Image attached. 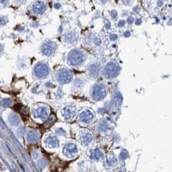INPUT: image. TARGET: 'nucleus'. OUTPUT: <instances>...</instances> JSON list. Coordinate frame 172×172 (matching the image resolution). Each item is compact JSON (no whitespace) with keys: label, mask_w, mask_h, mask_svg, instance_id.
<instances>
[{"label":"nucleus","mask_w":172,"mask_h":172,"mask_svg":"<svg viewBox=\"0 0 172 172\" xmlns=\"http://www.w3.org/2000/svg\"><path fill=\"white\" fill-rule=\"evenodd\" d=\"M57 48V45L55 42L48 41L45 42V43L43 45L41 50L42 52L43 53L44 55L47 56H50L55 53Z\"/></svg>","instance_id":"nucleus-5"},{"label":"nucleus","mask_w":172,"mask_h":172,"mask_svg":"<svg viewBox=\"0 0 172 172\" xmlns=\"http://www.w3.org/2000/svg\"><path fill=\"white\" fill-rule=\"evenodd\" d=\"M35 115L42 120H45L48 115V112L45 107H39L35 111Z\"/></svg>","instance_id":"nucleus-14"},{"label":"nucleus","mask_w":172,"mask_h":172,"mask_svg":"<svg viewBox=\"0 0 172 172\" xmlns=\"http://www.w3.org/2000/svg\"><path fill=\"white\" fill-rule=\"evenodd\" d=\"M158 5H159V6H161V5H163V2H158Z\"/></svg>","instance_id":"nucleus-38"},{"label":"nucleus","mask_w":172,"mask_h":172,"mask_svg":"<svg viewBox=\"0 0 172 172\" xmlns=\"http://www.w3.org/2000/svg\"><path fill=\"white\" fill-rule=\"evenodd\" d=\"M108 128V126L107 122H102L99 125V130L101 132H107Z\"/></svg>","instance_id":"nucleus-21"},{"label":"nucleus","mask_w":172,"mask_h":172,"mask_svg":"<svg viewBox=\"0 0 172 172\" xmlns=\"http://www.w3.org/2000/svg\"><path fill=\"white\" fill-rule=\"evenodd\" d=\"M110 26H111V24H110V23L109 22H108V23L105 24V27H106V28H107V29L110 28Z\"/></svg>","instance_id":"nucleus-37"},{"label":"nucleus","mask_w":172,"mask_h":172,"mask_svg":"<svg viewBox=\"0 0 172 172\" xmlns=\"http://www.w3.org/2000/svg\"><path fill=\"white\" fill-rule=\"evenodd\" d=\"M84 61V55L79 50H72L68 56V62L72 66L80 65Z\"/></svg>","instance_id":"nucleus-1"},{"label":"nucleus","mask_w":172,"mask_h":172,"mask_svg":"<svg viewBox=\"0 0 172 172\" xmlns=\"http://www.w3.org/2000/svg\"><path fill=\"white\" fill-rule=\"evenodd\" d=\"M47 164V163L45 160H43V159H41L39 161V166H40V168H44L45 166H46Z\"/></svg>","instance_id":"nucleus-27"},{"label":"nucleus","mask_w":172,"mask_h":172,"mask_svg":"<svg viewBox=\"0 0 172 172\" xmlns=\"http://www.w3.org/2000/svg\"><path fill=\"white\" fill-rule=\"evenodd\" d=\"M125 24V21H124V20H121V21H120L119 22V23H118V26L119 27H123L124 25Z\"/></svg>","instance_id":"nucleus-32"},{"label":"nucleus","mask_w":172,"mask_h":172,"mask_svg":"<svg viewBox=\"0 0 172 172\" xmlns=\"http://www.w3.org/2000/svg\"><path fill=\"white\" fill-rule=\"evenodd\" d=\"M79 121L83 123L88 124L94 119V115L89 110H84L80 113L79 116Z\"/></svg>","instance_id":"nucleus-8"},{"label":"nucleus","mask_w":172,"mask_h":172,"mask_svg":"<svg viewBox=\"0 0 172 172\" xmlns=\"http://www.w3.org/2000/svg\"><path fill=\"white\" fill-rule=\"evenodd\" d=\"M103 157V152L99 149H94L90 151V157L94 161H99Z\"/></svg>","instance_id":"nucleus-15"},{"label":"nucleus","mask_w":172,"mask_h":172,"mask_svg":"<svg viewBox=\"0 0 172 172\" xmlns=\"http://www.w3.org/2000/svg\"><path fill=\"white\" fill-rule=\"evenodd\" d=\"M114 161H115V159L114 157H109L107 158V164L108 165V166H111L114 163Z\"/></svg>","instance_id":"nucleus-25"},{"label":"nucleus","mask_w":172,"mask_h":172,"mask_svg":"<svg viewBox=\"0 0 172 172\" xmlns=\"http://www.w3.org/2000/svg\"><path fill=\"white\" fill-rule=\"evenodd\" d=\"M56 120V117L55 115L52 114L50 117H49L47 121V122L45 123L44 126L45 128H48V127H50Z\"/></svg>","instance_id":"nucleus-18"},{"label":"nucleus","mask_w":172,"mask_h":172,"mask_svg":"<svg viewBox=\"0 0 172 172\" xmlns=\"http://www.w3.org/2000/svg\"><path fill=\"white\" fill-rule=\"evenodd\" d=\"M39 139V134L36 131H30L27 134L28 142L32 144H36Z\"/></svg>","instance_id":"nucleus-13"},{"label":"nucleus","mask_w":172,"mask_h":172,"mask_svg":"<svg viewBox=\"0 0 172 172\" xmlns=\"http://www.w3.org/2000/svg\"><path fill=\"white\" fill-rule=\"evenodd\" d=\"M133 21H134V19H133V17H129L127 19V22L129 24H132L133 22Z\"/></svg>","instance_id":"nucleus-31"},{"label":"nucleus","mask_w":172,"mask_h":172,"mask_svg":"<svg viewBox=\"0 0 172 172\" xmlns=\"http://www.w3.org/2000/svg\"><path fill=\"white\" fill-rule=\"evenodd\" d=\"M110 40H112V41H115V40L118 39V36L115 35V34H112V35L110 36Z\"/></svg>","instance_id":"nucleus-30"},{"label":"nucleus","mask_w":172,"mask_h":172,"mask_svg":"<svg viewBox=\"0 0 172 172\" xmlns=\"http://www.w3.org/2000/svg\"><path fill=\"white\" fill-rule=\"evenodd\" d=\"M50 72L48 66L44 63H39L37 64L34 68L35 75L39 78H44L47 77Z\"/></svg>","instance_id":"nucleus-4"},{"label":"nucleus","mask_w":172,"mask_h":172,"mask_svg":"<svg viewBox=\"0 0 172 172\" xmlns=\"http://www.w3.org/2000/svg\"><path fill=\"white\" fill-rule=\"evenodd\" d=\"M47 9L46 4L42 1H36L30 6V10L35 15H42Z\"/></svg>","instance_id":"nucleus-7"},{"label":"nucleus","mask_w":172,"mask_h":172,"mask_svg":"<svg viewBox=\"0 0 172 172\" xmlns=\"http://www.w3.org/2000/svg\"><path fill=\"white\" fill-rule=\"evenodd\" d=\"M124 36H125V37H126V38H128V37H129V36H130V32H129V31H126V32L125 33Z\"/></svg>","instance_id":"nucleus-36"},{"label":"nucleus","mask_w":172,"mask_h":172,"mask_svg":"<svg viewBox=\"0 0 172 172\" xmlns=\"http://www.w3.org/2000/svg\"><path fill=\"white\" fill-rule=\"evenodd\" d=\"M56 132V133L58 135H59V136H65L66 135V132L61 128H58Z\"/></svg>","instance_id":"nucleus-24"},{"label":"nucleus","mask_w":172,"mask_h":172,"mask_svg":"<svg viewBox=\"0 0 172 172\" xmlns=\"http://www.w3.org/2000/svg\"><path fill=\"white\" fill-rule=\"evenodd\" d=\"M100 67L98 65H93L90 66L89 68V72H90V75L93 76H96L98 75L99 72Z\"/></svg>","instance_id":"nucleus-17"},{"label":"nucleus","mask_w":172,"mask_h":172,"mask_svg":"<svg viewBox=\"0 0 172 172\" xmlns=\"http://www.w3.org/2000/svg\"><path fill=\"white\" fill-rule=\"evenodd\" d=\"M9 122L10 124L13 126H17L20 123V118L17 115L14 114H11L9 116Z\"/></svg>","instance_id":"nucleus-16"},{"label":"nucleus","mask_w":172,"mask_h":172,"mask_svg":"<svg viewBox=\"0 0 172 172\" xmlns=\"http://www.w3.org/2000/svg\"><path fill=\"white\" fill-rule=\"evenodd\" d=\"M76 36L73 34H68L65 36V39L69 43H73L76 41Z\"/></svg>","instance_id":"nucleus-19"},{"label":"nucleus","mask_w":172,"mask_h":172,"mask_svg":"<svg viewBox=\"0 0 172 172\" xmlns=\"http://www.w3.org/2000/svg\"><path fill=\"white\" fill-rule=\"evenodd\" d=\"M128 157V153L126 151H122L121 153V154H120V159H121V160H125V159H126Z\"/></svg>","instance_id":"nucleus-26"},{"label":"nucleus","mask_w":172,"mask_h":172,"mask_svg":"<svg viewBox=\"0 0 172 172\" xmlns=\"http://www.w3.org/2000/svg\"><path fill=\"white\" fill-rule=\"evenodd\" d=\"M141 23H142V20H141V19H137L136 21V24L137 25H139V24H141Z\"/></svg>","instance_id":"nucleus-34"},{"label":"nucleus","mask_w":172,"mask_h":172,"mask_svg":"<svg viewBox=\"0 0 172 172\" xmlns=\"http://www.w3.org/2000/svg\"><path fill=\"white\" fill-rule=\"evenodd\" d=\"M77 152V147L73 144H68L63 148V153L67 157H73Z\"/></svg>","instance_id":"nucleus-10"},{"label":"nucleus","mask_w":172,"mask_h":172,"mask_svg":"<svg viewBox=\"0 0 172 172\" xmlns=\"http://www.w3.org/2000/svg\"><path fill=\"white\" fill-rule=\"evenodd\" d=\"M131 1H132V0H122V2H123V3L125 5H128V4L130 3Z\"/></svg>","instance_id":"nucleus-33"},{"label":"nucleus","mask_w":172,"mask_h":172,"mask_svg":"<svg viewBox=\"0 0 172 172\" xmlns=\"http://www.w3.org/2000/svg\"><path fill=\"white\" fill-rule=\"evenodd\" d=\"M107 88L103 84H96L92 89V98L97 101L103 99L107 94Z\"/></svg>","instance_id":"nucleus-2"},{"label":"nucleus","mask_w":172,"mask_h":172,"mask_svg":"<svg viewBox=\"0 0 172 172\" xmlns=\"http://www.w3.org/2000/svg\"><path fill=\"white\" fill-rule=\"evenodd\" d=\"M61 7V5L60 3H56L54 5V8L56 9H59Z\"/></svg>","instance_id":"nucleus-35"},{"label":"nucleus","mask_w":172,"mask_h":172,"mask_svg":"<svg viewBox=\"0 0 172 172\" xmlns=\"http://www.w3.org/2000/svg\"><path fill=\"white\" fill-rule=\"evenodd\" d=\"M9 5V0H0V7L3 9L7 7Z\"/></svg>","instance_id":"nucleus-23"},{"label":"nucleus","mask_w":172,"mask_h":172,"mask_svg":"<svg viewBox=\"0 0 172 172\" xmlns=\"http://www.w3.org/2000/svg\"><path fill=\"white\" fill-rule=\"evenodd\" d=\"M15 108L17 110V111H19L20 113H21L23 114L27 115L28 114V110L25 107L20 105V104H19V105H17L16 107H15Z\"/></svg>","instance_id":"nucleus-20"},{"label":"nucleus","mask_w":172,"mask_h":172,"mask_svg":"<svg viewBox=\"0 0 172 172\" xmlns=\"http://www.w3.org/2000/svg\"><path fill=\"white\" fill-rule=\"evenodd\" d=\"M110 15H111L112 17L114 20H116L117 18H118V12H117V11H115V10H113L110 12Z\"/></svg>","instance_id":"nucleus-28"},{"label":"nucleus","mask_w":172,"mask_h":172,"mask_svg":"<svg viewBox=\"0 0 172 172\" xmlns=\"http://www.w3.org/2000/svg\"><path fill=\"white\" fill-rule=\"evenodd\" d=\"M10 103H11V101H10L9 99H4L2 102L3 106H9Z\"/></svg>","instance_id":"nucleus-29"},{"label":"nucleus","mask_w":172,"mask_h":172,"mask_svg":"<svg viewBox=\"0 0 172 172\" xmlns=\"http://www.w3.org/2000/svg\"><path fill=\"white\" fill-rule=\"evenodd\" d=\"M7 22H8V19L7 17H5V16L0 17V25L3 26V25H5V24H7Z\"/></svg>","instance_id":"nucleus-22"},{"label":"nucleus","mask_w":172,"mask_h":172,"mask_svg":"<svg viewBox=\"0 0 172 172\" xmlns=\"http://www.w3.org/2000/svg\"><path fill=\"white\" fill-rule=\"evenodd\" d=\"M76 112V109L74 106H66L62 110V115L65 120L70 121L74 118Z\"/></svg>","instance_id":"nucleus-9"},{"label":"nucleus","mask_w":172,"mask_h":172,"mask_svg":"<svg viewBox=\"0 0 172 172\" xmlns=\"http://www.w3.org/2000/svg\"><path fill=\"white\" fill-rule=\"evenodd\" d=\"M80 137V140L83 145L89 144L90 143H92V139H93L92 135L87 132H82L80 134V137Z\"/></svg>","instance_id":"nucleus-12"},{"label":"nucleus","mask_w":172,"mask_h":172,"mask_svg":"<svg viewBox=\"0 0 172 172\" xmlns=\"http://www.w3.org/2000/svg\"><path fill=\"white\" fill-rule=\"evenodd\" d=\"M45 144L47 146L51 148H58L59 144L58 139L55 136H49L45 139Z\"/></svg>","instance_id":"nucleus-11"},{"label":"nucleus","mask_w":172,"mask_h":172,"mask_svg":"<svg viewBox=\"0 0 172 172\" xmlns=\"http://www.w3.org/2000/svg\"><path fill=\"white\" fill-rule=\"evenodd\" d=\"M119 72V66L115 63H109L104 69V73L108 78H114L116 77L118 75Z\"/></svg>","instance_id":"nucleus-6"},{"label":"nucleus","mask_w":172,"mask_h":172,"mask_svg":"<svg viewBox=\"0 0 172 172\" xmlns=\"http://www.w3.org/2000/svg\"><path fill=\"white\" fill-rule=\"evenodd\" d=\"M57 79L58 82L61 84L70 83L72 79V72L67 69L60 70L57 74Z\"/></svg>","instance_id":"nucleus-3"}]
</instances>
